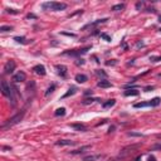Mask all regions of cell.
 Returning a JSON list of instances; mask_svg holds the SVG:
<instances>
[{"label": "cell", "instance_id": "d4e9b609", "mask_svg": "<svg viewBox=\"0 0 161 161\" xmlns=\"http://www.w3.org/2000/svg\"><path fill=\"white\" fill-rule=\"evenodd\" d=\"M94 100H92V98H87V100L83 101V105H89V103H92Z\"/></svg>", "mask_w": 161, "mask_h": 161}, {"label": "cell", "instance_id": "ffe728a7", "mask_svg": "<svg viewBox=\"0 0 161 161\" xmlns=\"http://www.w3.org/2000/svg\"><path fill=\"white\" fill-rule=\"evenodd\" d=\"M13 30V27H10V25H3V27H0V32L4 33V32H10Z\"/></svg>", "mask_w": 161, "mask_h": 161}, {"label": "cell", "instance_id": "8fae6325", "mask_svg": "<svg viewBox=\"0 0 161 161\" xmlns=\"http://www.w3.org/2000/svg\"><path fill=\"white\" fill-rule=\"evenodd\" d=\"M107 20V19H98V20H96V21H93V23H88L87 25H85L83 27V30H86L87 28H91V27H94V25H97V24H101V23H105V21Z\"/></svg>", "mask_w": 161, "mask_h": 161}, {"label": "cell", "instance_id": "6da1fadb", "mask_svg": "<svg viewBox=\"0 0 161 161\" xmlns=\"http://www.w3.org/2000/svg\"><path fill=\"white\" fill-rule=\"evenodd\" d=\"M24 115H25V109H23V111L19 112V113H17V115L13 116L12 118H9V120L4 123V125L1 126V129H3V130H6V129H9V127H12V126H14V125H17V123H19L20 121L23 120Z\"/></svg>", "mask_w": 161, "mask_h": 161}, {"label": "cell", "instance_id": "e0dca14e", "mask_svg": "<svg viewBox=\"0 0 161 161\" xmlns=\"http://www.w3.org/2000/svg\"><path fill=\"white\" fill-rule=\"evenodd\" d=\"M115 103H116L115 100H108L107 102H105V103L102 105V107H103V108H108V107H112V106H115Z\"/></svg>", "mask_w": 161, "mask_h": 161}, {"label": "cell", "instance_id": "83f0119b", "mask_svg": "<svg viewBox=\"0 0 161 161\" xmlns=\"http://www.w3.org/2000/svg\"><path fill=\"white\" fill-rule=\"evenodd\" d=\"M149 161H156V157L155 156H149Z\"/></svg>", "mask_w": 161, "mask_h": 161}, {"label": "cell", "instance_id": "4fadbf2b", "mask_svg": "<svg viewBox=\"0 0 161 161\" xmlns=\"http://www.w3.org/2000/svg\"><path fill=\"white\" fill-rule=\"evenodd\" d=\"M125 96L130 97V96H138V91L137 89H127L125 91Z\"/></svg>", "mask_w": 161, "mask_h": 161}, {"label": "cell", "instance_id": "484cf974", "mask_svg": "<svg viewBox=\"0 0 161 161\" xmlns=\"http://www.w3.org/2000/svg\"><path fill=\"white\" fill-rule=\"evenodd\" d=\"M101 36H102V38H103V39H106V40H107V42H111V38H109V36H108L107 34H101Z\"/></svg>", "mask_w": 161, "mask_h": 161}, {"label": "cell", "instance_id": "277c9868", "mask_svg": "<svg viewBox=\"0 0 161 161\" xmlns=\"http://www.w3.org/2000/svg\"><path fill=\"white\" fill-rule=\"evenodd\" d=\"M15 67H17L15 62H14V61H8L5 63V65H4V73H5V74H10V73L14 72Z\"/></svg>", "mask_w": 161, "mask_h": 161}, {"label": "cell", "instance_id": "5b68a950", "mask_svg": "<svg viewBox=\"0 0 161 161\" xmlns=\"http://www.w3.org/2000/svg\"><path fill=\"white\" fill-rule=\"evenodd\" d=\"M25 79H27V74H25L23 71H19L17 74H14V77H13L14 82H24Z\"/></svg>", "mask_w": 161, "mask_h": 161}, {"label": "cell", "instance_id": "9a60e30c", "mask_svg": "<svg viewBox=\"0 0 161 161\" xmlns=\"http://www.w3.org/2000/svg\"><path fill=\"white\" fill-rule=\"evenodd\" d=\"M72 127L76 130H78V131H86L87 130V127L85 125H82V123H73Z\"/></svg>", "mask_w": 161, "mask_h": 161}, {"label": "cell", "instance_id": "ac0fdd59", "mask_svg": "<svg viewBox=\"0 0 161 161\" xmlns=\"http://www.w3.org/2000/svg\"><path fill=\"white\" fill-rule=\"evenodd\" d=\"M160 105V98L159 97H155L152 101H150V106L151 107H156V106H159Z\"/></svg>", "mask_w": 161, "mask_h": 161}, {"label": "cell", "instance_id": "2e32d148", "mask_svg": "<svg viewBox=\"0 0 161 161\" xmlns=\"http://www.w3.org/2000/svg\"><path fill=\"white\" fill-rule=\"evenodd\" d=\"M76 92H77V88H76L74 86H72L71 88L68 89V92H67V93H65L64 96H63V98H67V97H69V96H72V94H74Z\"/></svg>", "mask_w": 161, "mask_h": 161}, {"label": "cell", "instance_id": "7a4b0ae2", "mask_svg": "<svg viewBox=\"0 0 161 161\" xmlns=\"http://www.w3.org/2000/svg\"><path fill=\"white\" fill-rule=\"evenodd\" d=\"M43 8L53 10V12H59V10H64L67 8V4H64V3H58V1H49V3H44V4H43Z\"/></svg>", "mask_w": 161, "mask_h": 161}, {"label": "cell", "instance_id": "603a6c76", "mask_svg": "<svg viewBox=\"0 0 161 161\" xmlns=\"http://www.w3.org/2000/svg\"><path fill=\"white\" fill-rule=\"evenodd\" d=\"M54 89H56V86H54V85H52V86H50V87H49L48 89H47V92H45V96H48L49 93H52V92H54Z\"/></svg>", "mask_w": 161, "mask_h": 161}, {"label": "cell", "instance_id": "7c38bea8", "mask_svg": "<svg viewBox=\"0 0 161 161\" xmlns=\"http://www.w3.org/2000/svg\"><path fill=\"white\" fill-rule=\"evenodd\" d=\"M87 79L88 78H87L86 74H77L76 76V80L78 83H85V82H87Z\"/></svg>", "mask_w": 161, "mask_h": 161}, {"label": "cell", "instance_id": "ba28073f", "mask_svg": "<svg viewBox=\"0 0 161 161\" xmlns=\"http://www.w3.org/2000/svg\"><path fill=\"white\" fill-rule=\"evenodd\" d=\"M98 87H101V88H109V87H112V83L109 82V80H106V79H101L100 82L97 83Z\"/></svg>", "mask_w": 161, "mask_h": 161}, {"label": "cell", "instance_id": "3957f363", "mask_svg": "<svg viewBox=\"0 0 161 161\" xmlns=\"http://www.w3.org/2000/svg\"><path fill=\"white\" fill-rule=\"evenodd\" d=\"M89 49V47H87V48H83V49H74V50H67V52H64L63 54L65 56H72V57H79L82 56V54L87 53V50Z\"/></svg>", "mask_w": 161, "mask_h": 161}, {"label": "cell", "instance_id": "cb8c5ba5", "mask_svg": "<svg viewBox=\"0 0 161 161\" xmlns=\"http://www.w3.org/2000/svg\"><path fill=\"white\" fill-rule=\"evenodd\" d=\"M15 40L18 43H25V38L24 36H15Z\"/></svg>", "mask_w": 161, "mask_h": 161}, {"label": "cell", "instance_id": "4dcf8cb0", "mask_svg": "<svg viewBox=\"0 0 161 161\" xmlns=\"http://www.w3.org/2000/svg\"><path fill=\"white\" fill-rule=\"evenodd\" d=\"M160 21H161V17H160Z\"/></svg>", "mask_w": 161, "mask_h": 161}, {"label": "cell", "instance_id": "d6986e66", "mask_svg": "<svg viewBox=\"0 0 161 161\" xmlns=\"http://www.w3.org/2000/svg\"><path fill=\"white\" fill-rule=\"evenodd\" d=\"M123 8H125V4H117V5L112 6V10L113 12H120V10H122Z\"/></svg>", "mask_w": 161, "mask_h": 161}, {"label": "cell", "instance_id": "52a82bcc", "mask_svg": "<svg viewBox=\"0 0 161 161\" xmlns=\"http://www.w3.org/2000/svg\"><path fill=\"white\" fill-rule=\"evenodd\" d=\"M33 71H34L36 74H39V76H44L45 74V67H44V65H42V64L35 65V67L33 68Z\"/></svg>", "mask_w": 161, "mask_h": 161}, {"label": "cell", "instance_id": "44dd1931", "mask_svg": "<svg viewBox=\"0 0 161 161\" xmlns=\"http://www.w3.org/2000/svg\"><path fill=\"white\" fill-rule=\"evenodd\" d=\"M147 106H150V102H141V103H136L133 107L135 108H141V107H147Z\"/></svg>", "mask_w": 161, "mask_h": 161}, {"label": "cell", "instance_id": "30bf717a", "mask_svg": "<svg viewBox=\"0 0 161 161\" xmlns=\"http://www.w3.org/2000/svg\"><path fill=\"white\" fill-rule=\"evenodd\" d=\"M56 68L58 69V73H59V74H61L62 77H65V76H67V67H65V65H61V64H58Z\"/></svg>", "mask_w": 161, "mask_h": 161}, {"label": "cell", "instance_id": "7402d4cb", "mask_svg": "<svg viewBox=\"0 0 161 161\" xmlns=\"http://www.w3.org/2000/svg\"><path fill=\"white\" fill-rule=\"evenodd\" d=\"M65 115V108H58L56 111V116H64Z\"/></svg>", "mask_w": 161, "mask_h": 161}, {"label": "cell", "instance_id": "9c48e42d", "mask_svg": "<svg viewBox=\"0 0 161 161\" xmlns=\"http://www.w3.org/2000/svg\"><path fill=\"white\" fill-rule=\"evenodd\" d=\"M56 145L58 146H72L74 145V141H71V140H59L56 142Z\"/></svg>", "mask_w": 161, "mask_h": 161}, {"label": "cell", "instance_id": "4316f807", "mask_svg": "<svg viewBox=\"0 0 161 161\" xmlns=\"http://www.w3.org/2000/svg\"><path fill=\"white\" fill-rule=\"evenodd\" d=\"M6 12H8V13H12V14H17V13H18L17 10H14V9H6Z\"/></svg>", "mask_w": 161, "mask_h": 161}, {"label": "cell", "instance_id": "f1b7e54d", "mask_svg": "<svg viewBox=\"0 0 161 161\" xmlns=\"http://www.w3.org/2000/svg\"><path fill=\"white\" fill-rule=\"evenodd\" d=\"M155 149H161V145H156V146H153V150Z\"/></svg>", "mask_w": 161, "mask_h": 161}, {"label": "cell", "instance_id": "8992f818", "mask_svg": "<svg viewBox=\"0 0 161 161\" xmlns=\"http://www.w3.org/2000/svg\"><path fill=\"white\" fill-rule=\"evenodd\" d=\"M103 157H105V155L97 153V155H89V156L83 157V161H98V160H102Z\"/></svg>", "mask_w": 161, "mask_h": 161}, {"label": "cell", "instance_id": "f546056e", "mask_svg": "<svg viewBox=\"0 0 161 161\" xmlns=\"http://www.w3.org/2000/svg\"><path fill=\"white\" fill-rule=\"evenodd\" d=\"M109 161H116V160H109Z\"/></svg>", "mask_w": 161, "mask_h": 161}, {"label": "cell", "instance_id": "5bb4252c", "mask_svg": "<svg viewBox=\"0 0 161 161\" xmlns=\"http://www.w3.org/2000/svg\"><path fill=\"white\" fill-rule=\"evenodd\" d=\"M88 149H91V146H83V147H80V149H78V150H73L72 153H73V155H78V153L85 152L86 150H88Z\"/></svg>", "mask_w": 161, "mask_h": 161}]
</instances>
